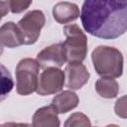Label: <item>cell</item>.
<instances>
[{
	"mask_svg": "<svg viewBox=\"0 0 127 127\" xmlns=\"http://www.w3.org/2000/svg\"><path fill=\"white\" fill-rule=\"evenodd\" d=\"M80 20L85 32L94 37L119 38L127 31V1L86 0L81 6Z\"/></svg>",
	"mask_w": 127,
	"mask_h": 127,
	"instance_id": "6da1fadb",
	"label": "cell"
},
{
	"mask_svg": "<svg viewBox=\"0 0 127 127\" xmlns=\"http://www.w3.org/2000/svg\"><path fill=\"white\" fill-rule=\"evenodd\" d=\"M93 67L101 77L116 78L123 73L122 53L109 46H98L91 53Z\"/></svg>",
	"mask_w": 127,
	"mask_h": 127,
	"instance_id": "7a4b0ae2",
	"label": "cell"
},
{
	"mask_svg": "<svg viewBox=\"0 0 127 127\" xmlns=\"http://www.w3.org/2000/svg\"><path fill=\"white\" fill-rule=\"evenodd\" d=\"M40 64L37 60L25 58L16 66V90L20 95H29L37 91L39 84Z\"/></svg>",
	"mask_w": 127,
	"mask_h": 127,
	"instance_id": "3957f363",
	"label": "cell"
},
{
	"mask_svg": "<svg viewBox=\"0 0 127 127\" xmlns=\"http://www.w3.org/2000/svg\"><path fill=\"white\" fill-rule=\"evenodd\" d=\"M65 40L63 42L68 64L82 63L87 55V38L75 24L64 27Z\"/></svg>",
	"mask_w": 127,
	"mask_h": 127,
	"instance_id": "277c9868",
	"label": "cell"
},
{
	"mask_svg": "<svg viewBox=\"0 0 127 127\" xmlns=\"http://www.w3.org/2000/svg\"><path fill=\"white\" fill-rule=\"evenodd\" d=\"M45 23L46 17L41 10H32L28 12L17 23L24 45H33L38 41Z\"/></svg>",
	"mask_w": 127,
	"mask_h": 127,
	"instance_id": "5b68a950",
	"label": "cell"
},
{
	"mask_svg": "<svg viewBox=\"0 0 127 127\" xmlns=\"http://www.w3.org/2000/svg\"><path fill=\"white\" fill-rule=\"evenodd\" d=\"M65 73L59 67L45 68L39 77L37 93L40 95H51L61 91L64 87Z\"/></svg>",
	"mask_w": 127,
	"mask_h": 127,
	"instance_id": "8992f818",
	"label": "cell"
},
{
	"mask_svg": "<svg viewBox=\"0 0 127 127\" xmlns=\"http://www.w3.org/2000/svg\"><path fill=\"white\" fill-rule=\"evenodd\" d=\"M37 62L40 64L41 67H61L67 62L66 54L63 43L53 44L46 47L37 55Z\"/></svg>",
	"mask_w": 127,
	"mask_h": 127,
	"instance_id": "52a82bcc",
	"label": "cell"
},
{
	"mask_svg": "<svg viewBox=\"0 0 127 127\" xmlns=\"http://www.w3.org/2000/svg\"><path fill=\"white\" fill-rule=\"evenodd\" d=\"M66 86L68 89L77 90L85 85L89 79V72L82 63L68 64L64 69Z\"/></svg>",
	"mask_w": 127,
	"mask_h": 127,
	"instance_id": "ba28073f",
	"label": "cell"
},
{
	"mask_svg": "<svg viewBox=\"0 0 127 127\" xmlns=\"http://www.w3.org/2000/svg\"><path fill=\"white\" fill-rule=\"evenodd\" d=\"M58 111L51 104L37 109L32 118V127H60Z\"/></svg>",
	"mask_w": 127,
	"mask_h": 127,
	"instance_id": "9c48e42d",
	"label": "cell"
},
{
	"mask_svg": "<svg viewBox=\"0 0 127 127\" xmlns=\"http://www.w3.org/2000/svg\"><path fill=\"white\" fill-rule=\"evenodd\" d=\"M79 16L78 6L71 2H59L53 8V17L59 24H67L76 20Z\"/></svg>",
	"mask_w": 127,
	"mask_h": 127,
	"instance_id": "30bf717a",
	"label": "cell"
},
{
	"mask_svg": "<svg viewBox=\"0 0 127 127\" xmlns=\"http://www.w3.org/2000/svg\"><path fill=\"white\" fill-rule=\"evenodd\" d=\"M0 42L2 47L17 48L24 45L22 35L14 22H6L0 28Z\"/></svg>",
	"mask_w": 127,
	"mask_h": 127,
	"instance_id": "8fae6325",
	"label": "cell"
},
{
	"mask_svg": "<svg viewBox=\"0 0 127 127\" xmlns=\"http://www.w3.org/2000/svg\"><path fill=\"white\" fill-rule=\"evenodd\" d=\"M78 103L79 98L77 94L72 90H64L57 94L52 100V105L60 114L66 113L74 109Z\"/></svg>",
	"mask_w": 127,
	"mask_h": 127,
	"instance_id": "7c38bea8",
	"label": "cell"
},
{
	"mask_svg": "<svg viewBox=\"0 0 127 127\" xmlns=\"http://www.w3.org/2000/svg\"><path fill=\"white\" fill-rule=\"evenodd\" d=\"M95 90L103 98H114L119 92L118 82L111 77H100L95 82Z\"/></svg>",
	"mask_w": 127,
	"mask_h": 127,
	"instance_id": "4fadbf2b",
	"label": "cell"
},
{
	"mask_svg": "<svg viewBox=\"0 0 127 127\" xmlns=\"http://www.w3.org/2000/svg\"><path fill=\"white\" fill-rule=\"evenodd\" d=\"M64 127H91V122L84 113L74 112L67 117Z\"/></svg>",
	"mask_w": 127,
	"mask_h": 127,
	"instance_id": "5bb4252c",
	"label": "cell"
},
{
	"mask_svg": "<svg viewBox=\"0 0 127 127\" xmlns=\"http://www.w3.org/2000/svg\"><path fill=\"white\" fill-rule=\"evenodd\" d=\"M115 114L123 119H127V95L118 98L114 105Z\"/></svg>",
	"mask_w": 127,
	"mask_h": 127,
	"instance_id": "9a60e30c",
	"label": "cell"
},
{
	"mask_svg": "<svg viewBox=\"0 0 127 127\" xmlns=\"http://www.w3.org/2000/svg\"><path fill=\"white\" fill-rule=\"evenodd\" d=\"M8 4H9L10 11L14 14H18V13L25 11L27 8H29V6L32 4V1L11 0V1H8Z\"/></svg>",
	"mask_w": 127,
	"mask_h": 127,
	"instance_id": "2e32d148",
	"label": "cell"
},
{
	"mask_svg": "<svg viewBox=\"0 0 127 127\" xmlns=\"http://www.w3.org/2000/svg\"><path fill=\"white\" fill-rule=\"evenodd\" d=\"M1 127H32L28 123H15V122H6L1 125Z\"/></svg>",
	"mask_w": 127,
	"mask_h": 127,
	"instance_id": "e0dca14e",
	"label": "cell"
},
{
	"mask_svg": "<svg viewBox=\"0 0 127 127\" xmlns=\"http://www.w3.org/2000/svg\"><path fill=\"white\" fill-rule=\"evenodd\" d=\"M0 10H1V18H3L10 11L8 1H1L0 2Z\"/></svg>",
	"mask_w": 127,
	"mask_h": 127,
	"instance_id": "ac0fdd59",
	"label": "cell"
},
{
	"mask_svg": "<svg viewBox=\"0 0 127 127\" xmlns=\"http://www.w3.org/2000/svg\"><path fill=\"white\" fill-rule=\"evenodd\" d=\"M105 127H119V126L116 125V124H109V125H107V126H105Z\"/></svg>",
	"mask_w": 127,
	"mask_h": 127,
	"instance_id": "d6986e66",
	"label": "cell"
},
{
	"mask_svg": "<svg viewBox=\"0 0 127 127\" xmlns=\"http://www.w3.org/2000/svg\"><path fill=\"white\" fill-rule=\"evenodd\" d=\"M95 127H97V126H95Z\"/></svg>",
	"mask_w": 127,
	"mask_h": 127,
	"instance_id": "ffe728a7",
	"label": "cell"
}]
</instances>
